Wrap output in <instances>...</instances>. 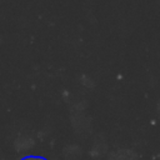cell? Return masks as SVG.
I'll return each mask as SVG.
<instances>
[{
    "label": "cell",
    "instance_id": "obj_1",
    "mask_svg": "<svg viewBox=\"0 0 160 160\" xmlns=\"http://www.w3.org/2000/svg\"><path fill=\"white\" fill-rule=\"evenodd\" d=\"M21 160H48V159H45V158H42V156H34V155H30V156L22 158Z\"/></svg>",
    "mask_w": 160,
    "mask_h": 160
}]
</instances>
